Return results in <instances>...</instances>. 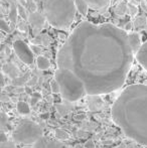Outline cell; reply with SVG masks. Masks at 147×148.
I'll return each mask as SVG.
<instances>
[{
  "instance_id": "14",
  "label": "cell",
  "mask_w": 147,
  "mask_h": 148,
  "mask_svg": "<svg viewBox=\"0 0 147 148\" xmlns=\"http://www.w3.org/2000/svg\"><path fill=\"white\" fill-rule=\"evenodd\" d=\"M36 66L39 70L45 71V70H47V69H49L51 62H49V60H47L46 58L43 57V56H38L36 59Z\"/></svg>"
},
{
  "instance_id": "31",
  "label": "cell",
  "mask_w": 147,
  "mask_h": 148,
  "mask_svg": "<svg viewBox=\"0 0 147 148\" xmlns=\"http://www.w3.org/2000/svg\"><path fill=\"white\" fill-rule=\"evenodd\" d=\"M85 118H86V114H77L74 117V119L76 121H82V120H84Z\"/></svg>"
},
{
  "instance_id": "33",
  "label": "cell",
  "mask_w": 147,
  "mask_h": 148,
  "mask_svg": "<svg viewBox=\"0 0 147 148\" xmlns=\"http://www.w3.org/2000/svg\"><path fill=\"white\" fill-rule=\"evenodd\" d=\"M4 86H5V79H4V73L2 72V74H1V87L2 88H4Z\"/></svg>"
},
{
  "instance_id": "11",
  "label": "cell",
  "mask_w": 147,
  "mask_h": 148,
  "mask_svg": "<svg viewBox=\"0 0 147 148\" xmlns=\"http://www.w3.org/2000/svg\"><path fill=\"white\" fill-rule=\"evenodd\" d=\"M2 71H3L4 74H6L11 79L17 78L18 75H19V70L16 68V66H14L11 62H7V64H4L3 68H2Z\"/></svg>"
},
{
  "instance_id": "16",
  "label": "cell",
  "mask_w": 147,
  "mask_h": 148,
  "mask_svg": "<svg viewBox=\"0 0 147 148\" xmlns=\"http://www.w3.org/2000/svg\"><path fill=\"white\" fill-rule=\"evenodd\" d=\"M127 10H128V4L126 3L125 1H123V2H120V3L116 6L115 13L117 14V15L121 16V15H124V14L127 12Z\"/></svg>"
},
{
  "instance_id": "9",
  "label": "cell",
  "mask_w": 147,
  "mask_h": 148,
  "mask_svg": "<svg viewBox=\"0 0 147 148\" xmlns=\"http://www.w3.org/2000/svg\"><path fill=\"white\" fill-rule=\"evenodd\" d=\"M88 3L89 7L94 10H103L110 4V0H85Z\"/></svg>"
},
{
  "instance_id": "18",
  "label": "cell",
  "mask_w": 147,
  "mask_h": 148,
  "mask_svg": "<svg viewBox=\"0 0 147 148\" xmlns=\"http://www.w3.org/2000/svg\"><path fill=\"white\" fill-rule=\"evenodd\" d=\"M55 137L59 140H66V139L69 138V134H68L67 131H65L64 129H61V128H57L55 129Z\"/></svg>"
},
{
  "instance_id": "34",
  "label": "cell",
  "mask_w": 147,
  "mask_h": 148,
  "mask_svg": "<svg viewBox=\"0 0 147 148\" xmlns=\"http://www.w3.org/2000/svg\"><path fill=\"white\" fill-rule=\"evenodd\" d=\"M1 137H2V139H1V142H5V141H7L8 139L6 138V135H5V133L2 131V133H1Z\"/></svg>"
},
{
  "instance_id": "30",
  "label": "cell",
  "mask_w": 147,
  "mask_h": 148,
  "mask_svg": "<svg viewBox=\"0 0 147 148\" xmlns=\"http://www.w3.org/2000/svg\"><path fill=\"white\" fill-rule=\"evenodd\" d=\"M85 148H96L94 141H93V140H88L86 143H85Z\"/></svg>"
},
{
  "instance_id": "2",
  "label": "cell",
  "mask_w": 147,
  "mask_h": 148,
  "mask_svg": "<svg viewBox=\"0 0 147 148\" xmlns=\"http://www.w3.org/2000/svg\"><path fill=\"white\" fill-rule=\"evenodd\" d=\"M112 117L126 136L147 146V85L124 89L112 107Z\"/></svg>"
},
{
  "instance_id": "35",
  "label": "cell",
  "mask_w": 147,
  "mask_h": 148,
  "mask_svg": "<svg viewBox=\"0 0 147 148\" xmlns=\"http://www.w3.org/2000/svg\"><path fill=\"white\" fill-rule=\"evenodd\" d=\"M74 148H85V144H82V143H77L74 146Z\"/></svg>"
},
{
  "instance_id": "6",
  "label": "cell",
  "mask_w": 147,
  "mask_h": 148,
  "mask_svg": "<svg viewBox=\"0 0 147 148\" xmlns=\"http://www.w3.org/2000/svg\"><path fill=\"white\" fill-rule=\"evenodd\" d=\"M13 49L15 55L22 62L26 64H31L34 62V51L24 41L16 40L13 42Z\"/></svg>"
},
{
  "instance_id": "26",
  "label": "cell",
  "mask_w": 147,
  "mask_h": 148,
  "mask_svg": "<svg viewBox=\"0 0 147 148\" xmlns=\"http://www.w3.org/2000/svg\"><path fill=\"white\" fill-rule=\"evenodd\" d=\"M8 123V117L3 111L1 112V128L3 129L5 127V125Z\"/></svg>"
},
{
  "instance_id": "12",
  "label": "cell",
  "mask_w": 147,
  "mask_h": 148,
  "mask_svg": "<svg viewBox=\"0 0 147 148\" xmlns=\"http://www.w3.org/2000/svg\"><path fill=\"white\" fill-rule=\"evenodd\" d=\"M102 107V100L99 98V95H91V100L89 102V108L91 111H98Z\"/></svg>"
},
{
  "instance_id": "24",
  "label": "cell",
  "mask_w": 147,
  "mask_h": 148,
  "mask_svg": "<svg viewBox=\"0 0 147 148\" xmlns=\"http://www.w3.org/2000/svg\"><path fill=\"white\" fill-rule=\"evenodd\" d=\"M127 12L131 16H135L136 14H137V12H138V9H137V7H136L135 5H133V4H128Z\"/></svg>"
},
{
  "instance_id": "1",
  "label": "cell",
  "mask_w": 147,
  "mask_h": 148,
  "mask_svg": "<svg viewBox=\"0 0 147 148\" xmlns=\"http://www.w3.org/2000/svg\"><path fill=\"white\" fill-rule=\"evenodd\" d=\"M134 55L126 30L111 23L83 21L59 49L57 64L74 72L89 95H101L123 86Z\"/></svg>"
},
{
  "instance_id": "4",
  "label": "cell",
  "mask_w": 147,
  "mask_h": 148,
  "mask_svg": "<svg viewBox=\"0 0 147 148\" xmlns=\"http://www.w3.org/2000/svg\"><path fill=\"white\" fill-rule=\"evenodd\" d=\"M55 79L61 87L62 97L67 101H78L85 94H88L84 82L69 69L59 68L55 74Z\"/></svg>"
},
{
  "instance_id": "27",
  "label": "cell",
  "mask_w": 147,
  "mask_h": 148,
  "mask_svg": "<svg viewBox=\"0 0 147 148\" xmlns=\"http://www.w3.org/2000/svg\"><path fill=\"white\" fill-rule=\"evenodd\" d=\"M27 8L28 9H30V11L31 12L36 11V3L34 2V0H29V1H28Z\"/></svg>"
},
{
  "instance_id": "19",
  "label": "cell",
  "mask_w": 147,
  "mask_h": 148,
  "mask_svg": "<svg viewBox=\"0 0 147 148\" xmlns=\"http://www.w3.org/2000/svg\"><path fill=\"white\" fill-rule=\"evenodd\" d=\"M49 86H51V90L53 94H61V87H59V82H57L55 79H53V80L51 81Z\"/></svg>"
},
{
  "instance_id": "23",
  "label": "cell",
  "mask_w": 147,
  "mask_h": 148,
  "mask_svg": "<svg viewBox=\"0 0 147 148\" xmlns=\"http://www.w3.org/2000/svg\"><path fill=\"white\" fill-rule=\"evenodd\" d=\"M0 28H1V30L4 31V32H9L10 31L9 24H8V22H6L5 20H4V18H1V21H0Z\"/></svg>"
},
{
  "instance_id": "37",
  "label": "cell",
  "mask_w": 147,
  "mask_h": 148,
  "mask_svg": "<svg viewBox=\"0 0 147 148\" xmlns=\"http://www.w3.org/2000/svg\"><path fill=\"white\" fill-rule=\"evenodd\" d=\"M23 148H34V147H29V146H26V147H23Z\"/></svg>"
},
{
  "instance_id": "20",
  "label": "cell",
  "mask_w": 147,
  "mask_h": 148,
  "mask_svg": "<svg viewBox=\"0 0 147 148\" xmlns=\"http://www.w3.org/2000/svg\"><path fill=\"white\" fill-rule=\"evenodd\" d=\"M49 140H47V139L44 138V137H40V138L34 143V148H46L47 144H49Z\"/></svg>"
},
{
  "instance_id": "8",
  "label": "cell",
  "mask_w": 147,
  "mask_h": 148,
  "mask_svg": "<svg viewBox=\"0 0 147 148\" xmlns=\"http://www.w3.org/2000/svg\"><path fill=\"white\" fill-rule=\"evenodd\" d=\"M136 58L139 64L147 71V40L142 45L138 53H136Z\"/></svg>"
},
{
  "instance_id": "15",
  "label": "cell",
  "mask_w": 147,
  "mask_h": 148,
  "mask_svg": "<svg viewBox=\"0 0 147 148\" xmlns=\"http://www.w3.org/2000/svg\"><path fill=\"white\" fill-rule=\"evenodd\" d=\"M17 111L19 112L20 114H22V115H27V114H29V112H30L29 105H28L27 103H25V102H22V101L18 102Z\"/></svg>"
},
{
  "instance_id": "5",
  "label": "cell",
  "mask_w": 147,
  "mask_h": 148,
  "mask_svg": "<svg viewBox=\"0 0 147 148\" xmlns=\"http://www.w3.org/2000/svg\"><path fill=\"white\" fill-rule=\"evenodd\" d=\"M43 130L37 123L30 120H23L17 125L12 134L14 142L18 144L30 145L34 144L40 137H42Z\"/></svg>"
},
{
  "instance_id": "29",
  "label": "cell",
  "mask_w": 147,
  "mask_h": 148,
  "mask_svg": "<svg viewBox=\"0 0 147 148\" xmlns=\"http://www.w3.org/2000/svg\"><path fill=\"white\" fill-rule=\"evenodd\" d=\"M17 12H18V10H17V9H15V7L12 8L11 13H10V17H11V20H12L13 22L15 21V17H16V15H17Z\"/></svg>"
},
{
  "instance_id": "3",
  "label": "cell",
  "mask_w": 147,
  "mask_h": 148,
  "mask_svg": "<svg viewBox=\"0 0 147 148\" xmlns=\"http://www.w3.org/2000/svg\"><path fill=\"white\" fill-rule=\"evenodd\" d=\"M75 0H43L46 21L57 29H68L76 16Z\"/></svg>"
},
{
  "instance_id": "32",
  "label": "cell",
  "mask_w": 147,
  "mask_h": 148,
  "mask_svg": "<svg viewBox=\"0 0 147 148\" xmlns=\"http://www.w3.org/2000/svg\"><path fill=\"white\" fill-rule=\"evenodd\" d=\"M31 49H32V51H34V53H36V55H38V53L41 51V49H39L38 47H36V45H32Z\"/></svg>"
},
{
  "instance_id": "17",
  "label": "cell",
  "mask_w": 147,
  "mask_h": 148,
  "mask_svg": "<svg viewBox=\"0 0 147 148\" xmlns=\"http://www.w3.org/2000/svg\"><path fill=\"white\" fill-rule=\"evenodd\" d=\"M134 25L137 29H141L146 26V18L144 16H139V17H136L135 21H134Z\"/></svg>"
},
{
  "instance_id": "13",
  "label": "cell",
  "mask_w": 147,
  "mask_h": 148,
  "mask_svg": "<svg viewBox=\"0 0 147 148\" xmlns=\"http://www.w3.org/2000/svg\"><path fill=\"white\" fill-rule=\"evenodd\" d=\"M75 4H76L77 10L80 12V14L84 16H87L89 10V5L85 0H75Z\"/></svg>"
},
{
  "instance_id": "22",
  "label": "cell",
  "mask_w": 147,
  "mask_h": 148,
  "mask_svg": "<svg viewBox=\"0 0 147 148\" xmlns=\"http://www.w3.org/2000/svg\"><path fill=\"white\" fill-rule=\"evenodd\" d=\"M40 98H41V95L39 93H37V92H36V93H32L31 94V99H30V105L34 106L37 102L40 100Z\"/></svg>"
},
{
  "instance_id": "25",
  "label": "cell",
  "mask_w": 147,
  "mask_h": 148,
  "mask_svg": "<svg viewBox=\"0 0 147 148\" xmlns=\"http://www.w3.org/2000/svg\"><path fill=\"white\" fill-rule=\"evenodd\" d=\"M0 148H16V145L14 142H12V141H5V142H1V144H0Z\"/></svg>"
},
{
  "instance_id": "21",
  "label": "cell",
  "mask_w": 147,
  "mask_h": 148,
  "mask_svg": "<svg viewBox=\"0 0 147 148\" xmlns=\"http://www.w3.org/2000/svg\"><path fill=\"white\" fill-rule=\"evenodd\" d=\"M57 110L62 116H64V115H67V114L69 113L71 108H68L67 106H64V105H57Z\"/></svg>"
},
{
  "instance_id": "10",
  "label": "cell",
  "mask_w": 147,
  "mask_h": 148,
  "mask_svg": "<svg viewBox=\"0 0 147 148\" xmlns=\"http://www.w3.org/2000/svg\"><path fill=\"white\" fill-rule=\"evenodd\" d=\"M129 42L131 45L132 49H133L134 53H137L138 51L140 49V47H142L141 45V38H140V35L136 32L129 33Z\"/></svg>"
},
{
  "instance_id": "7",
  "label": "cell",
  "mask_w": 147,
  "mask_h": 148,
  "mask_svg": "<svg viewBox=\"0 0 147 148\" xmlns=\"http://www.w3.org/2000/svg\"><path fill=\"white\" fill-rule=\"evenodd\" d=\"M46 19L44 16V14H41L37 11H34V12H31L28 17V20H29L30 24L36 27H41L43 25V22L44 20Z\"/></svg>"
},
{
  "instance_id": "28",
  "label": "cell",
  "mask_w": 147,
  "mask_h": 148,
  "mask_svg": "<svg viewBox=\"0 0 147 148\" xmlns=\"http://www.w3.org/2000/svg\"><path fill=\"white\" fill-rule=\"evenodd\" d=\"M17 10H18V13L20 14V15L22 16V17H25V15H26V12H25V9H24V7L23 6H21V5H17Z\"/></svg>"
},
{
  "instance_id": "36",
  "label": "cell",
  "mask_w": 147,
  "mask_h": 148,
  "mask_svg": "<svg viewBox=\"0 0 147 148\" xmlns=\"http://www.w3.org/2000/svg\"><path fill=\"white\" fill-rule=\"evenodd\" d=\"M19 2H24V1H26V0H18Z\"/></svg>"
}]
</instances>
